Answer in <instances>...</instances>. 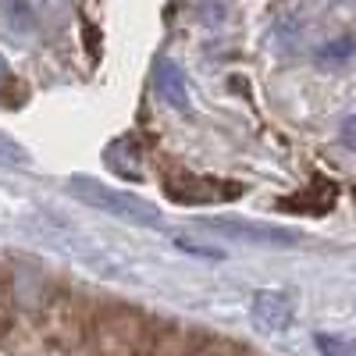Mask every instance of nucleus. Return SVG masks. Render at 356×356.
I'll use <instances>...</instances> for the list:
<instances>
[{
  "mask_svg": "<svg viewBox=\"0 0 356 356\" xmlns=\"http://www.w3.org/2000/svg\"><path fill=\"white\" fill-rule=\"evenodd\" d=\"M89 346L97 356H146L154 335L146 328V317L129 307H107L89 321Z\"/></svg>",
  "mask_w": 356,
  "mask_h": 356,
  "instance_id": "1",
  "label": "nucleus"
},
{
  "mask_svg": "<svg viewBox=\"0 0 356 356\" xmlns=\"http://www.w3.org/2000/svg\"><path fill=\"white\" fill-rule=\"evenodd\" d=\"M68 189L89 203V207H97V211H107L111 218H122L129 225H143V228H161L164 218L161 211L150 203V200H143L136 193H125V189H114L107 182H100V178H89V175H72L68 178Z\"/></svg>",
  "mask_w": 356,
  "mask_h": 356,
  "instance_id": "2",
  "label": "nucleus"
},
{
  "mask_svg": "<svg viewBox=\"0 0 356 356\" xmlns=\"http://www.w3.org/2000/svg\"><path fill=\"white\" fill-rule=\"evenodd\" d=\"M168 200L182 207H203V203H232L243 196V186L232 178H214V175H189V171H171L161 178Z\"/></svg>",
  "mask_w": 356,
  "mask_h": 356,
  "instance_id": "3",
  "label": "nucleus"
},
{
  "mask_svg": "<svg viewBox=\"0 0 356 356\" xmlns=\"http://www.w3.org/2000/svg\"><path fill=\"white\" fill-rule=\"evenodd\" d=\"M203 228H211L225 239H235V243H250V246H296L303 239L296 228H285V225H264V221H243V218H207Z\"/></svg>",
  "mask_w": 356,
  "mask_h": 356,
  "instance_id": "4",
  "label": "nucleus"
},
{
  "mask_svg": "<svg viewBox=\"0 0 356 356\" xmlns=\"http://www.w3.org/2000/svg\"><path fill=\"white\" fill-rule=\"evenodd\" d=\"M43 321H47V339L57 346H72L75 339L89 335V324L82 321V300L72 292H54L43 307Z\"/></svg>",
  "mask_w": 356,
  "mask_h": 356,
  "instance_id": "5",
  "label": "nucleus"
},
{
  "mask_svg": "<svg viewBox=\"0 0 356 356\" xmlns=\"http://www.w3.org/2000/svg\"><path fill=\"white\" fill-rule=\"evenodd\" d=\"M253 317H257L260 328H267V332H285L292 324V300L285 292L264 289V292L253 296Z\"/></svg>",
  "mask_w": 356,
  "mask_h": 356,
  "instance_id": "6",
  "label": "nucleus"
},
{
  "mask_svg": "<svg viewBox=\"0 0 356 356\" xmlns=\"http://www.w3.org/2000/svg\"><path fill=\"white\" fill-rule=\"evenodd\" d=\"M157 93L164 97V104L168 107H175V111H189V89H186V75H182V68H178L175 61H161L157 65Z\"/></svg>",
  "mask_w": 356,
  "mask_h": 356,
  "instance_id": "7",
  "label": "nucleus"
},
{
  "mask_svg": "<svg viewBox=\"0 0 356 356\" xmlns=\"http://www.w3.org/2000/svg\"><path fill=\"white\" fill-rule=\"evenodd\" d=\"M29 164V150L22 143H15L8 132H0V168H25Z\"/></svg>",
  "mask_w": 356,
  "mask_h": 356,
  "instance_id": "8",
  "label": "nucleus"
},
{
  "mask_svg": "<svg viewBox=\"0 0 356 356\" xmlns=\"http://www.w3.org/2000/svg\"><path fill=\"white\" fill-rule=\"evenodd\" d=\"M18 100H22L18 82H15V75H11L8 61L0 57V104H4V107H18Z\"/></svg>",
  "mask_w": 356,
  "mask_h": 356,
  "instance_id": "9",
  "label": "nucleus"
},
{
  "mask_svg": "<svg viewBox=\"0 0 356 356\" xmlns=\"http://www.w3.org/2000/svg\"><path fill=\"white\" fill-rule=\"evenodd\" d=\"M314 342H317V353H321V356H356V353H353V342H346L342 335H324V332H321Z\"/></svg>",
  "mask_w": 356,
  "mask_h": 356,
  "instance_id": "10",
  "label": "nucleus"
},
{
  "mask_svg": "<svg viewBox=\"0 0 356 356\" xmlns=\"http://www.w3.org/2000/svg\"><path fill=\"white\" fill-rule=\"evenodd\" d=\"M353 54V40L349 36H342V40H335V43H328V47H321V61H346V57Z\"/></svg>",
  "mask_w": 356,
  "mask_h": 356,
  "instance_id": "11",
  "label": "nucleus"
},
{
  "mask_svg": "<svg viewBox=\"0 0 356 356\" xmlns=\"http://www.w3.org/2000/svg\"><path fill=\"white\" fill-rule=\"evenodd\" d=\"M8 317H11V282L0 275V335L8 328Z\"/></svg>",
  "mask_w": 356,
  "mask_h": 356,
  "instance_id": "12",
  "label": "nucleus"
}]
</instances>
